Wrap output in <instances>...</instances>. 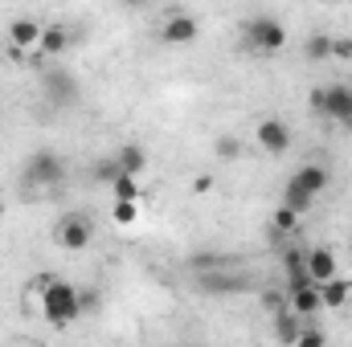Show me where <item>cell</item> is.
I'll use <instances>...</instances> for the list:
<instances>
[{
    "label": "cell",
    "instance_id": "obj_13",
    "mask_svg": "<svg viewBox=\"0 0 352 347\" xmlns=\"http://www.w3.org/2000/svg\"><path fill=\"white\" fill-rule=\"evenodd\" d=\"M307 250H287L283 254V270H287V290H295V286H307L311 278H307V261H303Z\"/></svg>",
    "mask_w": 352,
    "mask_h": 347
},
{
    "label": "cell",
    "instance_id": "obj_20",
    "mask_svg": "<svg viewBox=\"0 0 352 347\" xmlns=\"http://www.w3.org/2000/svg\"><path fill=\"white\" fill-rule=\"evenodd\" d=\"M299 327H303V319L291 311V315H274V339L278 344H295L299 339Z\"/></svg>",
    "mask_w": 352,
    "mask_h": 347
},
{
    "label": "cell",
    "instance_id": "obj_7",
    "mask_svg": "<svg viewBox=\"0 0 352 347\" xmlns=\"http://www.w3.org/2000/svg\"><path fill=\"white\" fill-rule=\"evenodd\" d=\"M197 33H201V25H197V16H188V12H173V16L160 25V41H164V45H192Z\"/></svg>",
    "mask_w": 352,
    "mask_h": 347
},
{
    "label": "cell",
    "instance_id": "obj_25",
    "mask_svg": "<svg viewBox=\"0 0 352 347\" xmlns=\"http://www.w3.org/2000/svg\"><path fill=\"white\" fill-rule=\"evenodd\" d=\"M299 347H324L328 344V335L320 331V327H307V319H303V327H299V339H295Z\"/></svg>",
    "mask_w": 352,
    "mask_h": 347
},
{
    "label": "cell",
    "instance_id": "obj_5",
    "mask_svg": "<svg viewBox=\"0 0 352 347\" xmlns=\"http://www.w3.org/2000/svg\"><path fill=\"white\" fill-rule=\"evenodd\" d=\"M58 246L62 250H74V254H82L90 250V241H94V221H90L87 213H66L62 221H58Z\"/></svg>",
    "mask_w": 352,
    "mask_h": 347
},
{
    "label": "cell",
    "instance_id": "obj_17",
    "mask_svg": "<svg viewBox=\"0 0 352 347\" xmlns=\"http://www.w3.org/2000/svg\"><path fill=\"white\" fill-rule=\"evenodd\" d=\"M111 192H115V200H140L144 196V188H140V176L131 172H119L111 180Z\"/></svg>",
    "mask_w": 352,
    "mask_h": 347
},
{
    "label": "cell",
    "instance_id": "obj_4",
    "mask_svg": "<svg viewBox=\"0 0 352 347\" xmlns=\"http://www.w3.org/2000/svg\"><path fill=\"white\" fill-rule=\"evenodd\" d=\"M21 184L25 188H62L66 184V160L58 152H50V147L33 152L25 160V168H21Z\"/></svg>",
    "mask_w": 352,
    "mask_h": 347
},
{
    "label": "cell",
    "instance_id": "obj_19",
    "mask_svg": "<svg viewBox=\"0 0 352 347\" xmlns=\"http://www.w3.org/2000/svg\"><path fill=\"white\" fill-rule=\"evenodd\" d=\"M201 290H209V294H234V290H246V282L242 278H226V274H205Z\"/></svg>",
    "mask_w": 352,
    "mask_h": 347
},
{
    "label": "cell",
    "instance_id": "obj_8",
    "mask_svg": "<svg viewBox=\"0 0 352 347\" xmlns=\"http://www.w3.org/2000/svg\"><path fill=\"white\" fill-rule=\"evenodd\" d=\"M328 184H332V172H328L324 164H303V168H295L291 180H287V188H299V192H307V196H320Z\"/></svg>",
    "mask_w": 352,
    "mask_h": 347
},
{
    "label": "cell",
    "instance_id": "obj_11",
    "mask_svg": "<svg viewBox=\"0 0 352 347\" xmlns=\"http://www.w3.org/2000/svg\"><path fill=\"white\" fill-rule=\"evenodd\" d=\"M37 41H41V25H37L33 16H16V21L8 25V45H16V49H37Z\"/></svg>",
    "mask_w": 352,
    "mask_h": 347
},
{
    "label": "cell",
    "instance_id": "obj_18",
    "mask_svg": "<svg viewBox=\"0 0 352 347\" xmlns=\"http://www.w3.org/2000/svg\"><path fill=\"white\" fill-rule=\"evenodd\" d=\"M303 58H307V62H328V58H332V37H328V33H311V37L303 41Z\"/></svg>",
    "mask_w": 352,
    "mask_h": 347
},
{
    "label": "cell",
    "instance_id": "obj_21",
    "mask_svg": "<svg viewBox=\"0 0 352 347\" xmlns=\"http://www.w3.org/2000/svg\"><path fill=\"white\" fill-rule=\"evenodd\" d=\"M213 152H217V160H238L246 152V143H242V135H217Z\"/></svg>",
    "mask_w": 352,
    "mask_h": 347
},
{
    "label": "cell",
    "instance_id": "obj_14",
    "mask_svg": "<svg viewBox=\"0 0 352 347\" xmlns=\"http://www.w3.org/2000/svg\"><path fill=\"white\" fill-rule=\"evenodd\" d=\"M66 45H70V33H66L62 25H45V29H41V41H37V49H41L45 58H58V53H66Z\"/></svg>",
    "mask_w": 352,
    "mask_h": 347
},
{
    "label": "cell",
    "instance_id": "obj_1",
    "mask_svg": "<svg viewBox=\"0 0 352 347\" xmlns=\"http://www.w3.org/2000/svg\"><path fill=\"white\" fill-rule=\"evenodd\" d=\"M33 290H37V298H41L45 323H54V327H70V323H78L82 311H87L82 290H78L74 282L58 278V274H37V278H33Z\"/></svg>",
    "mask_w": 352,
    "mask_h": 347
},
{
    "label": "cell",
    "instance_id": "obj_16",
    "mask_svg": "<svg viewBox=\"0 0 352 347\" xmlns=\"http://www.w3.org/2000/svg\"><path fill=\"white\" fill-rule=\"evenodd\" d=\"M115 160H119V168L131 176H144V168H148V152L140 147V143H127V147H119L115 152Z\"/></svg>",
    "mask_w": 352,
    "mask_h": 347
},
{
    "label": "cell",
    "instance_id": "obj_15",
    "mask_svg": "<svg viewBox=\"0 0 352 347\" xmlns=\"http://www.w3.org/2000/svg\"><path fill=\"white\" fill-rule=\"evenodd\" d=\"M320 294H324V311H340L344 302H349V294H352V286L336 274V278H328L324 286H320Z\"/></svg>",
    "mask_w": 352,
    "mask_h": 347
},
{
    "label": "cell",
    "instance_id": "obj_3",
    "mask_svg": "<svg viewBox=\"0 0 352 347\" xmlns=\"http://www.w3.org/2000/svg\"><path fill=\"white\" fill-rule=\"evenodd\" d=\"M307 106L328 119V123H340V127H352V86L349 82H332V86H316L307 94Z\"/></svg>",
    "mask_w": 352,
    "mask_h": 347
},
{
    "label": "cell",
    "instance_id": "obj_12",
    "mask_svg": "<svg viewBox=\"0 0 352 347\" xmlns=\"http://www.w3.org/2000/svg\"><path fill=\"white\" fill-rule=\"evenodd\" d=\"M45 94H50L54 102L70 106V102H78V82H74L66 70H54V74H45Z\"/></svg>",
    "mask_w": 352,
    "mask_h": 347
},
{
    "label": "cell",
    "instance_id": "obj_9",
    "mask_svg": "<svg viewBox=\"0 0 352 347\" xmlns=\"http://www.w3.org/2000/svg\"><path fill=\"white\" fill-rule=\"evenodd\" d=\"M303 261H307V278H311L316 286H324L328 278H336V274H340V261H336V254H332L328 246L307 250V254H303Z\"/></svg>",
    "mask_w": 352,
    "mask_h": 347
},
{
    "label": "cell",
    "instance_id": "obj_10",
    "mask_svg": "<svg viewBox=\"0 0 352 347\" xmlns=\"http://www.w3.org/2000/svg\"><path fill=\"white\" fill-rule=\"evenodd\" d=\"M287 298H291V311H295L299 319H316V315L324 311V294H320V286H316V282L287 290Z\"/></svg>",
    "mask_w": 352,
    "mask_h": 347
},
{
    "label": "cell",
    "instance_id": "obj_27",
    "mask_svg": "<svg viewBox=\"0 0 352 347\" xmlns=\"http://www.w3.org/2000/svg\"><path fill=\"white\" fill-rule=\"evenodd\" d=\"M209 188H213V176H197V180H192V192H197V196H205V192H209Z\"/></svg>",
    "mask_w": 352,
    "mask_h": 347
},
{
    "label": "cell",
    "instance_id": "obj_2",
    "mask_svg": "<svg viewBox=\"0 0 352 347\" xmlns=\"http://www.w3.org/2000/svg\"><path fill=\"white\" fill-rule=\"evenodd\" d=\"M242 45H246L254 58H274V53L287 49V29H283V21H274V16H250V21L242 25Z\"/></svg>",
    "mask_w": 352,
    "mask_h": 347
},
{
    "label": "cell",
    "instance_id": "obj_24",
    "mask_svg": "<svg viewBox=\"0 0 352 347\" xmlns=\"http://www.w3.org/2000/svg\"><path fill=\"white\" fill-rule=\"evenodd\" d=\"M119 172H123V168H119V160H115V156H107V160H98V164H94V180H98V184H107V188H111V180H115Z\"/></svg>",
    "mask_w": 352,
    "mask_h": 347
},
{
    "label": "cell",
    "instance_id": "obj_6",
    "mask_svg": "<svg viewBox=\"0 0 352 347\" xmlns=\"http://www.w3.org/2000/svg\"><path fill=\"white\" fill-rule=\"evenodd\" d=\"M254 139H258V147H263L266 156H287L295 135H291V127L278 115H266V119H258V127H254Z\"/></svg>",
    "mask_w": 352,
    "mask_h": 347
},
{
    "label": "cell",
    "instance_id": "obj_26",
    "mask_svg": "<svg viewBox=\"0 0 352 347\" xmlns=\"http://www.w3.org/2000/svg\"><path fill=\"white\" fill-rule=\"evenodd\" d=\"M332 58L352 62V37H332Z\"/></svg>",
    "mask_w": 352,
    "mask_h": 347
},
{
    "label": "cell",
    "instance_id": "obj_22",
    "mask_svg": "<svg viewBox=\"0 0 352 347\" xmlns=\"http://www.w3.org/2000/svg\"><path fill=\"white\" fill-rule=\"evenodd\" d=\"M135 217H140V200H115L111 204V221L115 225H135Z\"/></svg>",
    "mask_w": 352,
    "mask_h": 347
},
{
    "label": "cell",
    "instance_id": "obj_28",
    "mask_svg": "<svg viewBox=\"0 0 352 347\" xmlns=\"http://www.w3.org/2000/svg\"><path fill=\"white\" fill-rule=\"evenodd\" d=\"M123 4H127V8H144L148 0H123Z\"/></svg>",
    "mask_w": 352,
    "mask_h": 347
},
{
    "label": "cell",
    "instance_id": "obj_23",
    "mask_svg": "<svg viewBox=\"0 0 352 347\" xmlns=\"http://www.w3.org/2000/svg\"><path fill=\"white\" fill-rule=\"evenodd\" d=\"M270 225H274L278 233H295V229H299V213H295L291 204H278V208H274V221H270Z\"/></svg>",
    "mask_w": 352,
    "mask_h": 347
}]
</instances>
